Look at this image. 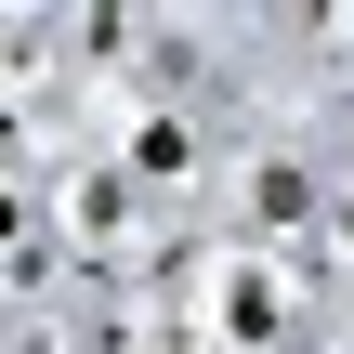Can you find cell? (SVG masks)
I'll use <instances>...</instances> for the list:
<instances>
[{
    "label": "cell",
    "instance_id": "cell-1",
    "mask_svg": "<svg viewBox=\"0 0 354 354\" xmlns=\"http://www.w3.org/2000/svg\"><path fill=\"white\" fill-rule=\"evenodd\" d=\"M131 184H184V171H210V131L184 118V105H158V118H131V158H118Z\"/></svg>",
    "mask_w": 354,
    "mask_h": 354
}]
</instances>
